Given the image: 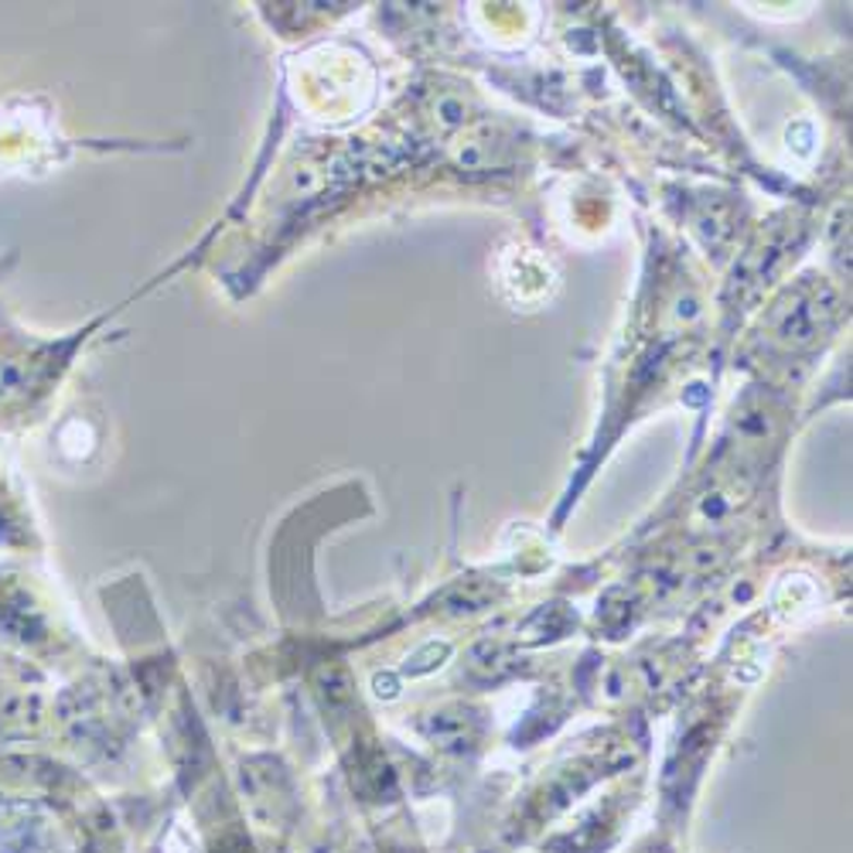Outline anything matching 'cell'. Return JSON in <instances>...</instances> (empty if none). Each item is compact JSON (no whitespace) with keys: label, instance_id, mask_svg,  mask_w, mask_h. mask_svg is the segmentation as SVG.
<instances>
[{"label":"cell","instance_id":"obj_1","mask_svg":"<svg viewBox=\"0 0 853 853\" xmlns=\"http://www.w3.org/2000/svg\"><path fill=\"white\" fill-rule=\"evenodd\" d=\"M461 117H464V107H461L458 99H444V102H441V120H444V126H458Z\"/></svg>","mask_w":853,"mask_h":853}]
</instances>
